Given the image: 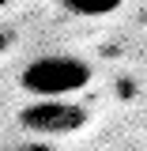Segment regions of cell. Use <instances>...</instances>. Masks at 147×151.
<instances>
[{"label":"cell","mask_w":147,"mask_h":151,"mask_svg":"<svg viewBox=\"0 0 147 151\" xmlns=\"http://www.w3.org/2000/svg\"><path fill=\"white\" fill-rule=\"evenodd\" d=\"M19 83L34 98H72L91 83V64L68 53H45L19 72Z\"/></svg>","instance_id":"1"},{"label":"cell","mask_w":147,"mask_h":151,"mask_svg":"<svg viewBox=\"0 0 147 151\" xmlns=\"http://www.w3.org/2000/svg\"><path fill=\"white\" fill-rule=\"evenodd\" d=\"M72 15H79V19H106V15H113L125 0H60Z\"/></svg>","instance_id":"3"},{"label":"cell","mask_w":147,"mask_h":151,"mask_svg":"<svg viewBox=\"0 0 147 151\" xmlns=\"http://www.w3.org/2000/svg\"><path fill=\"white\" fill-rule=\"evenodd\" d=\"M19 125L34 136H68L87 125V110L68 98H34L19 110Z\"/></svg>","instance_id":"2"}]
</instances>
